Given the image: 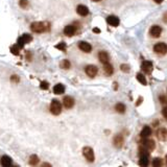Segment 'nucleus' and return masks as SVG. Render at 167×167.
Segmentation results:
<instances>
[{
	"mask_svg": "<svg viewBox=\"0 0 167 167\" xmlns=\"http://www.w3.org/2000/svg\"><path fill=\"white\" fill-rule=\"evenodd\" d=\"M11 80H12V82H16V84H18V82H20V78H19V76H17V75H12V76H11Z\"/></svg>",
	"mask_w": 167,
	"mask_h": 167,
	"instance_id": "nucleus-32",
	"label": "nucleus"
},
{
	"mask_svg": "<svg viewBox=\"0 0 167 167\" xmlns=\"http://www.w3.org/2000/svg\"><path fill=\"white\" fill-rule=\"evenodd\" d=\"M98 59H99V61H100L102 64L109 63V61H110L109 55H108L106 51H100V52H99V53H98Z\"/></svg>",
	"mask_w": 167,
	"mask_h": 167,
	"instance_id": "nucleus-16",
	"label": "nucleus"
},
{
	"mask_svg": "<svg viewBox=\"0 0 167 167\" xmlns=\"http://www.w3.org/2000/svg\"><path fill=\"white\" fill-rule=\"evenodd\" d=\"M164 21H165V22H167V13L164 15Z\"/></svg>",
	"mask_w": 167,
	"mask_h": 167,
	"instance_id": "nucleus-39",
	"label": "nucleus"
},
{
	"mask_svg": "<svg viewBox=\"0 0 167 167\" xmlns=\"http://www.w3.org/2000/svg\"><path fill=\"white\" fill-rule=\"evenodd\" d=\"M50 112L53 115H60L62 112V104L58 99H52L51 104H50Z\"/></svg>",
	"mask_w": 167,
	"mask_h": 167,
	"instance_id": "nucleus-2",
	"label": "nucleus"
},
{
	"mask_svg": "<svg viewBox=\"0 0 167 167\" xmlns=\"http://www.w3.org/2000/svg\"><path fill=\"white\" fill-rule=\"evenodd\" d=\"M113 142H114V145L116 146L117 148H120L123 146V143H124V139L123 137L121 136V135H116L114 140H113Z\"/></svg>",
	"mask_w": 167,
	"mask_h": 167,
	"instance_id": "nucleus-13",
	"label": "nucleus"
},
{
	"mask_svg": "<svg viewBox=\"0 0 167 167\" xmlns=\"http://www.w3.org/2000/svg\"><path fill=\"white\" fill-rule=\"evenodd\" d=\"M107 22H108V24L113 26V27H117L118 25H119V23H120L119 18L116 16H109L107 18Z\"/></svg>",
	"mask_w": 167,
	"mask_h": 167,
	"instance_id": "nucleus-10",
	"label": "nucleus"
},
{
	"mask_svg": "<svg viewBox=\"0 0 167 167\" xmlns=\"http://www.w3.org/2000/svg\"><path fill=\"white\" fill-rule=\"evenodd\" d=\"M42 166H50V164H48V163H43Z\"/></svg>",
	"mask_w": 167,
	"mask_h": 167,
	"instance_id": "nucleus-40",
	"label": "nucleus"
},
{
	"mask_svg": "<svg viewBox=\"0 0 167 167\" xmlns=\"http://www.w3.org/2000/svg\"><path fill=\"white\" fill-rule=\"evenodd\" d=\"M162 33V27L159 25H153L151 26V30H149V35H151L153 38H159Z\"/></svg>",
	"mask_w": 167,
	"mask_h": 167,
	"instance_id": "nucleus-7",
	"label": "nucleus"
},
{
	"mask_svg": "<svg viewBox=\"0 0 167 167\" xmlns=\"http://www.w3.org/2000/svg\"><path fill=\"white\" fill-rule=\"evenodd\" d=\"M165 160H166V163H167V155H166V157H165Z\"/></svg>",
	"mask_w": 167,
	"mask_h": 167,
	"instance_id": "nucleus-42",
	"label": "nucleus"
},
{
	"mask_svg": "<svg viewBox=\"0 0 167 167\" xmlns=\"http://www.w3.org/2000/svg\"><path fill=\"white\" fill-rule=\"evenodd\" d=\"M151 135V129L149 126H144L143 130L140 133V137L142 139H145V138H148Z\"/></svg>",
	"mask_w": 167,
	"mask_h": 167,
	"instance_id": "nucleus-17",
	"label": "nucleus"
},
{
	"mask_svg": "<svg viewBox=\"0 0 167 167\" xmlns=\"http://www.w3.org/2000/svg\"><path fill=\"white\" fill-rule=\"evenodd\" d=\"M78 48H80L82 51L86 52V53H89V52H91V50H92V46H91L88 42H85V41H80V43H78Z\"/></svg>",
	"mask_w": 167,
	"mask_h": 167,
	"instance_id": "nucleus-9",
	"label": "nucleus"
},
{
	"mask_svg": "<svg viewBox=\"0 0 167 167\" xmlns=\"http://www.w3.org/2000/svg\"><path fill=\"white\" fill-rule=\"evenodd\" d=\"M22 39H23V41H24L25 44L30 43V42L33 41V37L30 36V35H28V33H24V35L22 36Z\"/></svg>",
	"mask_w": 167,
	"mask_h": 167,
	"instance_id": "nucleus-27",
	"label": "nucleus"
},
{
	"mask_svg": "<svg viewBox=\"0 0 167 167\" xmlns=\"http://www.w3.org/2000/svg\"><path fill=\"white\" fill-rule=\"evenodd\" d=\"M63 102L66 109H71L74 106V99L72 98L71 96H65L63 99Z\"/></svg>",
	"mask_w": 167,
	"mask_h": 167,
	"instance_id": "nucleus-12",
	"label": "nucleus"
},
{
	"mask_svg": "<svg viewBox=\"0 0 167 167\" xmlns=\"http://www.w3.org/2000/svg\"><path fill=\"white\" fill-rule=\"evenodd\" d=\"M30 29H31L33 33H44V31H46L47 26L43 22H33V23L30 24Z\"/></svg>",
	"mask_w": 167,
	"mask_h": 167,
	"instance_id": "nucleus-1",
	"label": "nucleus"
},
{
	"mask_svg": "<svg viewBox=\"0 0 167 167\" xmlns=\"http://www.w3.org/2000/svg\"><path fill=\"white\" fill-rule=\"evenodd\" d=\"M141 69L147 74L151 73V71H153V63L149 62V61H144L142 63V65H141Z\"/></svg>",
	"mask_w": 167,
	"mask_h": 167,
	"instance_id": "nucleus-8",
	"label": "nucleus"
},
{
	"mask_svg": "<svg viewBox=\"0 0 167 167\" xmlns=\"http://www.w3.org/2000/svg\"><path fill=\"white\" fill-rule=\"evenodd\" d=\"M39 163V157L37 155H31L29 158V164L30 165H37Z\"/></svg>",
	"mask_w": 167,
	"mask_h": 167,
	"instance_id": "nucleus-24",
	"label": "nucleus"
},
{
	"mask_svg": "<svg viewBox=\"0 0 167 167\" xmlns=\"http://www.w3.org/2000/svg\"><path fill=\"white\" fill-rule=\"evenodd\" d=\"M85 71L88 76L94 77V76H96V74L98 72V68H97L95 65H88L85 68Z\"/></svg>",
	"mask_w": 167,
	"mask_h": 167,
	"instance_id": "nucleus-6",
	"label": "nucleus"
},
{
	"mask_svg": "<svg viewBox=\"0 0 167 167\" xmlns=\"http://www.w3.org/2000/svg\"><path fill=\"white\" fill-rule=\"evenodd\" d=\"M142 146L143 147H145L147 151H153L155 148H156V143H155V141L151 139H147V138H145V139L142 140Z\"/></svg>",
	"mask_w": 167,
	"mask_h": 167,
	"instance_id": "nucleus-5",
	"label": "nucleus"
},
{
	"mask_svg": "<svg viewBox=\"0 0 167 167\" xmlns=\"http://www.w3.org/2000/svg\"><path fill=\"white\" fill-rule=\"evenodd\" d=\"M75 31H76V28L72 24L67 25V26H65V28H64V33L68 37H72L74 33H75Z\"/></svg>",
	"mask_w": 167,
	"mask_h": 167,
	"instance_id": "nucleus-11",
	"label": "nucleus"
},
{
	"mask_svg": "<svg viewBox=\"0 0 167 167\" xmlns=\"http://www.w3.org/2000/svg\"><path fill=\"white\" fill-rule=\"evenodd\" d=\"M120 69H121V71H123V72H125V73H127V72L130 71V66L126 65V64H122V65L120 66Z\"/></svg>",
	"mask_w": 167,
	"mask_h": 167,
	"instance_id": "nucleus-29",
	"label": "nucleus"
},
{
	"mask_svg": "<svg viewBox=\"0 0 167 167\" xmlns=\"http://www.w3.org/2000/svg\"><path fill=\"white\" fill-rule=\"evenodd\" d=\"M65 92V87H64L62 84H58L53 87V93L57 94V95H60V94H63Z\"/></svg>",
	"mask_w": 167,
	"mask_h": 167,
	"instance_id": "nucleus-19",
	"label": "nucleus"
},
{
	"mask_svg": "<svg viewBox=\"0 0 167 167\" xmlns=\"http://www.w3.org/2000/svg\"><path fill=\"white\" fill-rule=\"evenodd\" d=\"M40 88H41L42 90H47L49 88V84L47 82H42L41 85H40Z\"/></svg>",
	"mask_w": 167,
	"mask_h": 167,
	"instance_id": "nucleus-31",
	"label": "nucleus"
},
{
	"mask_svg": "<svg viewBox=\"0 0 167 167\" xmlns=\"http://www.w3.org/2000/svg\"><path fill=\"white\" fill-rule=\"evenodd\" d=\"M104 72L107 75H112L113 72H114V68H113V66L111 65L110 63H107V64H104Z\"/></svg>",
	"mask_w": 167,
	"mask_h": 167,
	"instance_id": "nucleus-20",
	"label": "nucleus"
},
{
	"mask_svg": "<svg viewBox=\"0 0 167 167\" xmlns=\"http://www.w3.org/2000/svg\"><path fill=\"white\" fill-rule=\"evenodd\" d=\"M162 115L164 116V117L167 119V107H165L164 109L162 110Z\"/></svg>",
	"mask_w": 167,
	"mask_h": 167,
	"instance_id": "nucleus-35",
	"label": "nucleus"
},
{
	"mask_svg": "<svg viewBox=\"0 0 167 167\" xmlns=\"http://www.w3.org/2000/svg\"><path fill=\"white\" fill-rule=\"evenodd\" d=\"M12 163H13V160L8 156H3L0 159V164L2 166H10V165H12Z\"/></svg>",
	"mask_w": 167,
	"mask_h": 167,
	"instance_id": "nucleus-18",
	"label": "nucleus"
},
{
	"mask_svg": "<svg viewBox=\"0 0 167 167\" xmlns=\"http://www.w3.org/2000/svg\"><path fill=\"white\" fill-rule=\"evenodd\" d=\"M82 155H84V157H85L88 162H94V160H95L93 149L89 147V146H86V147L82 148Z\"/></svg>",
	"mask_w": 167,
	"mask_h": 167,
	"instance_id": "nucleus-3",
	"label": "nucleus"
},
{
	"mask_svg": "<svg viewBox=\"0 0 167 167\" xmlns=\"http://www.w3.org/2000/svg\"><path fill=\"white\" fill-rule=\"evenodd\" d=\"M76 12H77V14L80 15V16L85 17V16H87V15L89 14V8H88L86 5L80 4V5L76 7Z\"/></svg>",
	"mask_w": 167,
	"mask_h": 167,
	"instance_id": "nucleus-15",
	"label": "nucleus"
},
{
	"mask_svg": "<svg viewBox=\"0 0 167 167\" xmlns=\"http://www.w3.org/2000/svg\"><path fill=\"white\" fill-rule=\"evenodd\" d=\"M162 1H163V0H155V2H157V3H162Z\"/></svg>",
	"mask_w": 167,
	"mask_h": 167,
	"instance_id": "nucleus-38",
	"label": "nucleus"
},
{
	"mask_svg": "<svg viewBox=\"0 0 167 167\" xmlns=\"http://www.w3.org/2000/svg\"><path fill=\"white\" fill-rule=\"evenodd\" d=\"M60 66H61V68H63V69H69L70 67H71V64H70V62H69L68 60H63L62 62H61V64H60Z\"/></svg>",
	"mask_w": 167,
	"mask_h": 167,
	"instance_id": "nucleus-23",
	"label": "nucleus"
},
{
	"mask_svg": "<svg viewBox=\"0 0 167 167\" xmlns=\"http://www.w3.org/2000/svg\"><path fill=\"white\" fill-rule=\"evenodd\" d=\"M159 99H160V102H161L162 104H167V98L165 97V96L161 95L159 97Z\"/></svg>",
	"mask_w": 167,
	"mask_h": 167,
	"instance_id": "nucleus-33",
	"label": "nucleus"
},
{
	"mask_svg": "<svg viewBox=\"0 0 167 167\" xmlns=\"http://www.w3.org/2000/svg\"><path fill=\"white\" fill-rule=\"evenodd\" d=\"M24 45H25V43H24V41H23L22 37L18 39V46H19L20 48H23V46H24Z\"/></svg>",
	"mask_w": 167,
	"mask_h": 167,
	"instance_id": "nucleus-34",
	"label": "nucleus"
},
{
	"mask_svg": "<svg viewBox=\"0 0 167 167\" xmlns=\"http://www.w3.org/2000/svg\"><path fill=\"white\" fill-rule=\"evenodd\" d=\"M19 5L21 6L22 8L27 7V5H28V1H27V0H20V1H19Z\"/></svg>",
	"mask_w": 167,
	"mask_h": 167,
	"instance_id": "nucleus-30",
	"label": "nucleus"
},
{
	"mask_svg": "<svg viewBox=\"0 0 167 167\" xmlns=\"http://www.w3.org/2000/svg\"><path fill=\"white\" fill-rule=\"evenodd\" d=\"M153 51L156 52V53H158V55H166L167 53V44L163 43V42L156 44V45L153 46Z\"/></svg>",
	"mask_w": 167,
	"mask_h": 167,
	"instance_id": "nucleus-4",
	"label": "nucleus"
},
{
	"mask_svg": "<svg viewBox=\"0 0 167 167\" xmlns=\"http://www.w3.org/2000/svg\"><path fill=\"white\" fill-rule=\"evenodd\" d=\"M157 137L161 141H167V129H160L157 131Z\"/></svg>",
	"mask_w": 167,
	"mask_h": 167,
	"instance_id": "nucleus-14",
	"label": "nucleus"
},
{
	"mask_svg": "<svg viewBox=\"0 0 167 167\" xmlns=\"http://www.w3.org/2000/svg\"><path fill=\"white\" fill-rule=\"evenodd\" d=\"M136 78H137V80L139 82H141L143 86H146V84H147V82H146V77L143 75V74L141 73H138L137 75H136Z\"/></svg>",
	"mask_w": 167,
	"mask_h": 167,
	"instance_id": "nucleus-22",
	"label": "nucleus"
},
{
	"mask_svg": "<svg viewBox=\"0 0 167 167\" xmlns=\"http://www.w3.org/2000/svg\"><path fill=\"white\" fill-rule=\"evenodd\" d=\"M93 1H95V2H98V1H100V0H93Z\"/></svg>",
	"mask_w": 167,
	"mask_h": 167,
	"instance_id": "nucleus-41",
	"label": "nucleus"
},
{
	"mask_svg": "<svg viewBox=\"0 0 167 167\" xmlns=\"http://www.w3.org/2000/svg\"><path fill=\"white\" fill-rule=\"evenodd\" d=\"M55 48H58V49L62 50V51H66V44L64 43V42H62V43L58 44V45L55 46Z\"/></svg>",
	"mask_w": 167,
	"mask_h": 167,
	"instance_id": "nucleus-28",
	"label": "nucleus"
},
{
	"mask_svg": "<svg viewBox=\"0 0 167 167\" xmlns=\"http://www.w3.org/2000/svg\"><path fill=\"white\" fill-rule=\"evenodd\" d=\"M142 97H140V98L139 99H138V102H137V104H136V106H137V107H138V106H139V104H141V102H142Z\"/></svg>",
	"mask_w": 167,
	"mask_h": 167,
	"instance_id": "nucleus-36",
	"label": "nucleus"
},
{
	"mask_svg": "<svg viewBox=\"0 0 167 167\" xmlns=\"http://www.w3.org/2000/svg\"><path fill=\"white\" fill-rule=\"evenodd\" d=\"M93 31H94V33H100V29H99V28H93Z\"/></svg>",
	"mask_w": 167,
	"mask_h": 167,
	"instance_id": "nucleus-37",
	"label": "nucleus"
},
{
	"mask_svg": "<svg viewBox=\"0 0 167 167\" xmlns=\"http://www.w3.org/2000/svg\"><path fill=\"white\" fill-rule=\"evenodd\" d=\"M125 109H126L125 106H124L123 104H121V102H118L115 106L116 112L120 113V114H124V113H125Z\"/></svg>",
	"mask_w": 167,
	"mask_h": 167,
	"instance_id": "nucleus-21",
	"label": "nucleus"
},
{
	"mask_svg": "<svg viewBox=\"0 0 167 167\" xmlns=\"http://www.w3.org/2000/svg\"><path fill=\"white\" fill-rule=\"evenodd\" d=\"M163 164V160L161 158H155L153 161V166L155 167H159V166H162Z\"/></svg>",
	"mask_w": 167,
	"mask_h": 167,
	"instance_id": "nucleus-26",
	"label": "nucleus"
},
{
	"mask_svg": "<svg viewBox=\"0 0 167 167\" xmlns=\"http://www.w3.org/2000/svg\"><path fill=\"white\" fill-rule=\"evenodd\" d=\"M20 49H21V48H20V47L18 46V44H17V45H14V46L11 47V52L13 55H18L20 53Z\"/></svg>",
	"mask_w": 167,
	"mask_h": 167,
	"instance_id": "nucleus-25",
	"label": "nucleus"
}]
</instances>
